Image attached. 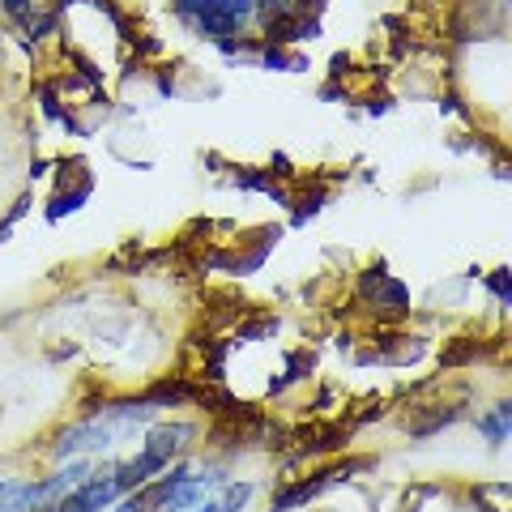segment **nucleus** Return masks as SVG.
<instances>
[{
    "label": "nucleus",
    "mask_w": 512,
    "mask_h": 512,
    "mask_svg": "<svg viewBox=\"0 0 512 512\" xmlns=\"http://www.w3.org/2000/svg\"><path fill=\"white\" fill-rule=\"evenodd\" d=\"M252 0H175V13L210 39H231L248 18Z\"/></svg>",
    "instance_id": "1"
},
{
    "label": "nucleus",
    "mask_w": 512,
    "mask_h": 512,
    "mask_svg": "<svg viewBox=\"0 0 512 512\" xmlns=\"http://www.w3.org/2000/svg\"><path fill=\"white\" fill-rule=\"evenodd\" d=\"M359 295L372 303V312L376 320H397V316H406L410 312V295H406V286L384 274V265L376 269H367L363 282H359Z\"/></svg>",
    "instance_id": "2"
},
{
    "label": "nucleus",
    "mask_w": 512,
    "mask_h": 512,
    "mask_svg": "<svg viewBox=\"0 0 512 512\" xmlns=\"http://www.w3.org/2000/svg\"><path fill=\"white\" fill-rule=\"evenodd\" d=\"M111 423H103V419H90V423H77V427H69L60 436V444H56V457H69V453H99V448H107L111 444Z\"/></svg>",
    "instance_id": "3"
},
{
    "label": "nucleus",
    "mask_w": 512,
    "mask_h": 512,
    "mask_svg": "<svg viewBox=\"0 0 512 512\" xmlns=\"http://www.w3.org/2000/svg\"><path fill=\"white\" fill-rule=\"evenodd\" d=\"M192 436H197V427H188V423H163V427H150V436H146V453H154L158 461H167V466H171V457H175V453H184Z\"/></svg>",
    "instance_id": "4"
},
{
    "label": "nucleus",
    "mask_w": 512,
    "mask_h": 512,
    "mask_svg": "<svg viewBox=\"0 0 512 512\" xmlns=\"http://www.w3.org/2000/svg\"><path fill=\"white\" fill-rule=\"evenodd\" d=\"M461 419V410L457 406H410V414L402 419V427L410 431V436H436L440 427H448V423H457Z\"/></svg>",
    "instance_id": "5"
},
{
    "label": "nucleus",
    "mask_w": 512,
    "mask_h": 512,
    "mask_svg": "<svg viewBox=\"0 0 512 512\" xmlns=\"http://www.w3.org/2000/svg\"><path fill=\"white\" fill-rule=\"evenodd\" d=\"M474 504H487V512H512V487L508 483H478L474 491Z\"/></svg>",
    "instance_id": "6"
},
{
    "label": "nucleus",
    "mask_w": 512,
    "mask_h": 512,
    "mask_svg": "<svg viewBox=\"0 0 512 512\" xmlns=\"http://www.w3.org/2000/svg\"><path fill=\"white\" fill-rule=\"evenodd\" d=\"M478 427H483V436H487L491 444H504L508 431H512V406L504 402L495 414H483V419H478Z\"/></svg>",
    "instance_id": "7"
},
{
    "label": "nucleus",
    "mask_w": 512,
    "mask_h": 512,
    "mask_svg": "<svg viewBox=\"0 0 512 512\" xmlns=\"http://www.w3.org/2000/svg\"><path fill=\"white\" fill-rule=\"evenodd\" d=\"M478 355H483V346L470 342V338H457V346H444V350H440V363H444V367H461V363H470V359H478Z\"/></svg>",
    "instance_id": "8"
},
{
    "label": "nucleus",
    "mask_w": 512,
    "mask_h": 512,
    "mask_svg": "<svg viewBox=\"0 0 512 512\" xmlns=\"http://www.w3.org/2000/svg\"><path fill=\"white\" fill-rule=\"evenodd\" d=\"M248 500H252V483H231L227 495L218 500V512H244Z\"/></svg>",
    "instance_id": "9"
},
{
    "label": "nucleus",
    "mask_w": 512,
    "mask_h": 512,
    "mask_svg": "<svg viewBox=\"0 0 512 512\" xmlns=\"http://www.w3.org/2000/svg\"><path fill=\"white\" fill-rule=\"evenodd\" d=\"M491 291H495V299H500V303H504V308H508V303H512V286H508V269H495V274H491Z\"/></svg>",
    "instance_id": "10"
},
{
    "label": "nucleus",
    "mask_w": 512,
    "mask_h": 512,
    "mask_svg": "<svg viewBox=\"0 0 512 512\" xmlns=\"http://www.w3.org/2000/svg\"><path fill=\"white\" fill-rule=\"evenodd\" d=\"M18 478H0V512H5L9 504H13V495H18Z\"/></svg>",
    "instance_id": "11"
},
{
    "label": "nucleus",
    "mask_w": 512,
    "mask_h": 512,
    "mask_svg": "<svg viewBox=\"0 0 512 512\" xmlns=\"http://www.w3.org/2000/svg\"><path fill=\"white\" fill-rule=\"evenodd\" d=\"M103 512H128V508H124V504H116V508H103Z\"/></svg>",
    "instance_id": "12"
}]
</instances>
